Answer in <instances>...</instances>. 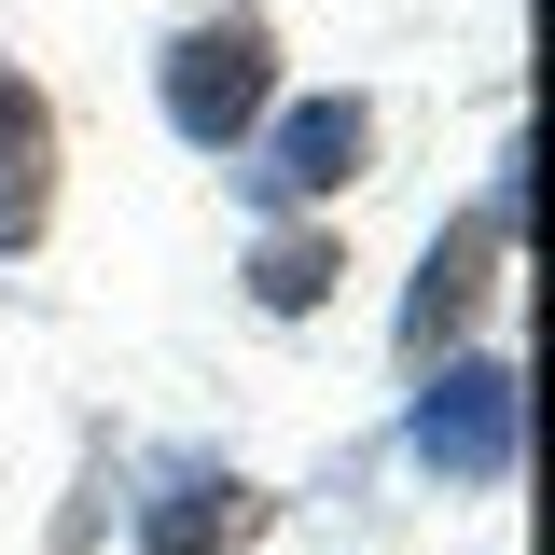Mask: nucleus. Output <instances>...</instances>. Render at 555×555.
Returning a JSON list of instances; mask_svg holds the SVG:
<instances>
[{
  "instance_id": "obj_1",
  "label": "nucleus",
  "mask_w": 555,
  "mask_h": 555,
  "mask_svg": "<svg viewBox=\"0 0 555 555\" xmlns=\"http://www.w3.org/2000/svg\"><path fill=\"white\" fill-rule=\"evenodd\" d=\"M153 98H167V126L195 139V153H236V139L278 112V28L250 14V0L195 14V28L153 56Z\"/></svg>"
},
{
  "instance_id": "obj_2",
  "label": "nucleus",
  "mask_w": 555,
  "mask_h": 555,
  "mask_svg": "<svg viewBox=\"0 0 555 555\" xmlns=\"http://www.w3.org/2000/svg\"><path fill=\"white\" fill-rule=\"evenodd\" d=\"M514 444H528V389L514 361H416V416H403V459L444 486H514Z\"/></svg>"
},
{
  "instance_id": "obj_3",
  "label": "nucleus",
  "mask_w": 555,
  "mask_h": 555,
  "mask_svg": "<svg viewBox=\"0 0 555 555\" xmlns=\"http://www.w3.org/2000/svg\"><path fill=\"white\" fill-rule=\"evenodd\" d=\"M236 153H250V167H236L250 208H320V195H347V181L375 167V98H347V83L334 98H292V112H264Z\"/></svg>"
},
{
  "instance_id": "obj_4",
  "label": "nucleus",
  "mask_w": 555,
  "mask_h": 555,
  "mask_svg": "<svg viewBox=\"0 0 555 555\" xmlns=\"http://www.w3.org/2000/svg\"><path fill=\"white\" fill-rule=\"evenodd\" d=\"M500 236H514V181L430 236V264H416V292H403V361H444V334L486 306V264H500Z\"/></svg>"
},
{
  "instance_id": "obj_5",
  "label": "nucleus",
  "mask_w": 555,
  "mask_h": 555,
  "mask_svg": "<svg viewBox=\"0 0 555 555\" xmlns=\"http://www.w3.org/2000/svg\"><path fill=\"white\" fill-rule=\"evenodd\" d=\"M56 222V98L0 56V250H42Z\"/></svg>"
},
{
  "instance_id": "obj_6",
  "label": "nucleus",
  "mask_w": 555,
  "mask_h": 555,
  "mask_svg": "<svg viewBox=\"0 0 555 555\" xmlns=\"http://www.w3.org/2000/svg\"><path fill=\"white\" fill-rule=\"evenodd\" d=\"M264 528H278L264 486H236V473H167V500L139 514V555H236V542H264Z\"/></svg>"
},
{
  "instance_id": "obj_7",
  "label": "nucleus",
  "mask_w": 555,
  "mask_h": 555,
  "mask_svg": "<svg viewBox=\"0 0 555 555\" xmlns=\"http://www.w3.org/2000/svg\"><path fill=\"white\" fill-rule=\"evenodd\" d=\"M334 278H347V250L320 236V222H278L264 250H250V306H264V320H320Z\"/></svg>"
}]
</instances>
